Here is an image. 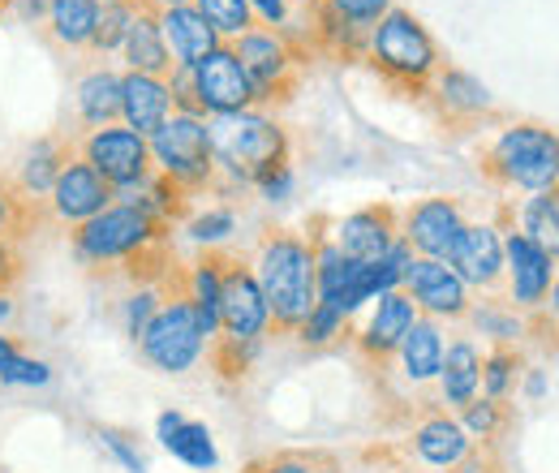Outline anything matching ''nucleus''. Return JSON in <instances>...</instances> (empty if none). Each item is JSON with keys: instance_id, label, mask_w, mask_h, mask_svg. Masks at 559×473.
Masks as SVG:
<instances>
[{"instance_id": "nucleus-1", "label": "nucleus", "mask_w": 559, "mask_h": 473, "mask_svg": "<svg viewBox=\"0 0 559 473\" xmlns=\"http://www.w3.org/2000/svg\"><path fill=\"white\" fill-rule=\"evenodd\" d=\"M254 275L272 310V332L293 336L306 315L319 301V271H314V246L306 233L293 228H263L254 246Z\"/></svg>"}, {"instance_id": "nucleus-2", "label": "nucleus", "mask_w": 559, "mask_h": 473, "mask_svg": "<svg viewBox=\"0 0 559 473\" xmlns=\"http://www.w3.org/2000/svg\"><path fill=\"white\" fill-rule=\"evenodd\" d=\"M366 66L379 73L383 86H392L396 95H409V99H426L435 73L443 69L439 61V44L435 35L421 26L409 9H388L374 31H370V44H366Z\"/></svg>"}, {"instance_id": "nucleus-3", "label": "nucleus", "mask_w": 559, "mask_h": 473, "mask_svg": "<svg viewBox=\"0 0 559 473\" xmlns=\"http://www.w3.org/2000/svg\"><path fill=\"white\" fill-rule=\"evenodd\" d=\"M164 241H173V228L130 203H112L108 211H99L95 220L70 228L73 259L82 268L104 271L108 280L126 268L130 259H139L151 246H164Z\"/></svg>"}, {"instance_id": "nucleus-4", "label": "nucleus", "mask_w": 559, "mask_h": 473, "mask_svg": "<svg viewBox=\"0 0 559 473\" xmlns=\"http://www.w3.org/2000/svg\"><path fill=\"white\" fill-rule=\"evenodd\" d=\"M207 138L215 168H224L233 181L254 186L267 168L288 164V134L272 113L246 108L228 117H207Z\"/></svg>"}, {"instance_id": "nucleus-5", "label": "nucleus", "mask_w": 559, "mask_h": 473, "mask_svg": "<svg viewBox=\"0 0 559 473\" xmlns=\"http://www.w3.org/2000/svg\"><path fill=\"white\" fill-rule=\"evenodd\" d=\"M483 177L512 194L516 190L521 194L551 190L559 186V134L547 126H534V121L508 126L483 151Z\"/></svg>"}, {"instance_id": "nucleus-6", "label": "nucleus", "mask_w": 559, "mask_h": 473, "mask_svg": "<svg viewBox=\"0 0 559 473\" xmlns=\"http://www.w3.org/2000/svg\"><path fill=\"white\" fill-rule=\"evenodd\" d=\"M159 288H164V306L155 310V319L139 336V353L142 362L159 375H186L190 366H199V357L207 353L211 340L199 328V315H194L190 297L181 293V263L173 268V275Z\"/></svg>"}, {"instance_id": "nucleus-7", "label": "nucleus", "mask_w": 559, "mask_h": 473, "mask_svg": "<svg viewBox=\"0 0 559 473\" xmlns=\"http://www.w3.org/2000/svg\"><path fill=\"white\" fill-rule=\"evenodd\" d=\"M228 48L237 52L241 69L250 73L263 113L288 104V99L297 95L301 78H306V66H310V61H306L280 31H272V26H250V31H246L241 39H233Z\"/></svg>"}, {"instance_id": "nucleus-8", "label": "nucleus", "mask_w": 559, "mask_h": 473, "mask_svg": "<svg viewBox=\"0 0 559 473\" xmlns=\"http://www.w3.org/2000/svg\"><path fill=\"white\" fill-rule=\"evenodd\" d=\"M151 142V159H155V173L173 177L177 186H186L190 194L211 190L215 181V155H211V138H207V117H186V113H173Z\"/></svg>"}, {"instance_id": "nucleus-9", "label": "nucleus", "mask_w": 559, "mask_h": 473, "mask_svg": "<svg viewBox=\"0 0 559 473\" xmlns=\"http://www.w3.org/2000/svg\"><path fill=\"white\" fill-rule=\"evenodd\" d=\"M73 146H78V155H82L117 194L139 190V186L151 181V173H155L151 142H146L139 130L121 126V121H117V126H104V130H91V134H78Z\"/></svg>"}, {"instance_id": "nucleus-10", "label": "nucleus", "mask_w": 559, "mask_h": 473, "mask_svg": "<svg viewBox=\"0 0 559 473\" xmlns=\"http://www.w3.org/2000/svg\"><path fill=\"white\" fill-rule=\"evenodd\" d=\"M499 233H503V284H508V301L516 310H525V315H538L547 306V293H551V280H556V259L516 228V215L508 206L499 211Z\"/></svg>"}, {"instance_id": "nucleus-11", "label": "nucleus", "mask_w": 559, "mask_h": 473, "mask_svg": "<svg viewBox=\"0 0 559 473\" xmlns=\"http://www.w3.org/2000/svg\"><path fill=\"white\" fill-rule=\"evenodd\" d=\"M194 91H199L203 117H228V113L259 108V91L228 44H219L211 57L194 66Z\"/></svg>"}, {"instance_id": "nucleus-12", "label": "nucleus", "mask_w": 559, "mask_h": 473, "mask_svg": "<svg viewBox=\"0 0 559 473\" xmlns=\"http://www.w3.org/2000/svg\"><path fill=\"white\" fill-rule=\"evenodd\" d=\"M401 288L414 297L418 315H426V319H448V323H456V319H465L469 306H474L469 284L448 268L443 259H418V255H414V263L405 268Z\"/></svg>"}, {"instance_id": "nucleus-13", "label": "nucleus", "mask_w": 559, "mask_h": 473, "mask_svg": "<svg viewBox=\"0 0 559 473\" xmlns=\"http://www.w3.org/2000/svg\"><path fill=\"white\" fill-rule=\"evenodd\" d=\"M112 203H117V190H112L82 155H73L70 164L61 168L52 194H48V215H52V224L78 228V224L95 220L99 211H108Z\"/></svg>"}, {"instance_id": "nucleus-14", "label": "nucleus", "mask_w": 559, "mask_h": 473, "mask_svg": "<svg viewBox=\"0 0 559 473\" xmlns=\"http://www.w3.org/2000/svg\"><path fill=\"white\" fill-rule=\"evenodd\" d=\"M465 224L469 220H465L456 199H421V203L401 211V237L409 241V250L418 259H443L448 263Z\"/></svg>"}, {"instance_id": "nucleus-15", "label": "nucleus", "mask_w": 559, "mask_h": 473, "mask_svg": "<svg viewBox=\"0 0 559 473\" xmlns=\"http://www.w3.org/2000/svg\"><path fill=\"white\" fill-rule=\"evenodd\" d=\"M414 323H418V306H414V297H409L405 288H392V293L374 297V310H370L366 328L353 336L361 362H370L374 370H383V366L396 357L401 340H405V332H409Z\"/></svg>"}, {"instance_id": "nucleus-16", "label": "nucleus", "mask_w": 559, "mask_h": 473, "mask_svg": "<svg viewBox=\"0 0 559 473\" xmlns=\"http://www.w3.org/2000/svg\"><path fill=\"white\" fill-rule=\"evenodd\" d=\"M332 241L341 246V255L353 263H379L396 241H401V206L374 203L353 211L345 220L332 224Z\"/></svg>"}, {"instance_id": "nucleus-17", "label": "nucleus", "mask_w": 559, "mask_h": 473, "mask_svg": "<svg viewBox=\"0 0 559 473\" xmlns=\"http://www.w3.org/2000/svg\"><path fill=\"white\" fill-rule=\"evenodd\" d=\"M448 268L469 288L499 293L503 288V233L495 224H465L448 255Z\"/></svg>"}, {"instance_id": "nucleus-18", "label": "nucleus", "mask_w": 559, "mask_h": 473, "mask_svg": "<svg viewBox=\"0 0 559 473\" xmlns=\"http://www.w3.org/2000/svg\"><path fill=\"white\" fill-rule=\"evenodd\" d=\"M426 104L435 108V117L443 126H469L478 121L483 113H490V91L469 73V69L443 66L435 73L430 91H426Z\"/></svg>"}, {"instance_id": "nucleus-19", "label": "nucleus", "mask_w": 559, "mask_h": 473, "mask_svg": "<svg viewBox=\"0 0 559 473\" xmlns=\"http://www.w3.org/2000/svg\"><path fill=\"white\" fill-rule=\"evenodd\" d=\"M409 452L418 457L421 465H430V470H456L474 452V439L465 435V426L448 409H435V413L418 417Z\"/></svg>"}, {"instance_id": "nucleus-20", "label": "nucleus", "mask_w": 559, "mask_h": 473, "mask_svg": "<svg viewBox=\"0 0 559 473\" xmlns=\"http://www.w3.org/2000/svg\"><path fill=\"white\" fill-rule=\"evenodd\" d=\"M73 108H78V130L82 134L104 130V126H117L121 121V73L108 66V61H95V66L78 78Z\"/></svg>"}, {"instance_id": "nucleus-21", "label": "nucleus", "mask_w": 559, "mask_h": 473, "mask_svg": "<svg viewBox=\"0 0 559 473\" xmlns=\"http://www.w3.org/2000/svg\"><path fill=\"white\" fill-rule=\"evenodd\" d=\"M159 26H164V44H168V52H173V66L194 69L203 57H211V52L224 44V39L215 35V26L194 9V0H190V4H168V9H159Z\"/></svg>"}, {"instance_id": "nucleus-22", "label": "nucleus", "mask_w": 559, "mask_h": 473, "mask_svg": "<svg viewBox=\"0 0 559 473\" xmlns=\"http://www.w3.org/2000/svg\"><path fill=\"white\" fill-rule=\"evenodd\" d=\"M168 117H173L168 78H151V73L126 69L121 73V126H130L142 138H151Z\"/></svg>"}, {"instance_id": "nucleus-23", "label": "nucleus", "mask_w": 559, "mask_h": 473, "mask_svg": "<svg viewBox=\"0 0 559 473\" xmlns=\"http://www.w3.org/2000/svg\"><path fill=\"white\" fill-rule=\"evenodd\" d=\"M439 405L461 409L469 401H478L483 392V348L469 336H456L452 344H443V366H439Z\"/></svg>"}, {"instance_id": "nucleus-24", "label": "nucleus", "mask_w": 559, "mask_h": 473, "mask_svg": "<svg viewBox=\"0 0 559 473\" xmlns=\"http://www.w3.org/2000/svg\"><path fill=\"white\" fill-rule=\"evenodd\" d=\"M73 155H78V146H73V134H48L39 138L26 155H22V164H17V173H13V186L17 190H26L31 199H44L48 203V194H52V186H57V177H61V168L70 164Z\"/></svg>"}, {"instance_id": "nucleus-25", "label": "nucleus", "mask_w": 559, "mask_h": 473, "mask_svg": "<svg viewBox=\"0 0 559 473\" xmlns=\"http://www.w3.org/2000/svg\"><path fill=\"white\" fill-rule=\"evenodd\" d=\"M443 332H439V319H426L418 315V323L405 332L401 348H396V366H401V379L409 388H426L439 379V366H443Z\"/></svg>"}, {"instance_id": "nucleus-26", "label": "nucleus", "mask_w": 559, "mask_h": 473, "mask_svg": "<svg viewBox=\"0 0 559 473\" xmlns=\"http://www.w3.org/2000/svg\"><path fill=\"white\" fill-rule=\"evenodd\" d=\"M104 0H52L48 17H44V39L52 52L70 57V52H86L91 35H95V17H99Z\"/></svg>"}, {"instance_id": "nucleus-27", "label": "nucleus", "mask_w": 559, "mask_h": 473, "mask_svg": "<svg viewBox=\"0 0 559 473\" xmlns=\"http://www.w3.org/2000/svg\"><path fill=\"white\" fill-rule=\"evenodd\" d=\"M121 61L134 73H151V78H168L173 73V52L164 44V26H159V9H139L130 22V35L121 44Z\"/></svg>"}, {"instance_id": "nucleus-28", "label": "nucleus", "mask_w": 559, "mask_h": 473, "mask_svg": "<svg viewBox=\"0 0 559 473\" xmlns=\"http://www.w3.org/2000/svg\"><path fill=\"white\" fill-rule=\"evenodd\" d=\"M155 430H159V444H164L181 465H190V470H215V465H219V452H215L211 430L203 422H190V417H181L177 409H168V413H159Z\"/></svg>"}, {"instance_id": "nucleus-29", "label": "nucleus", "mask_w": 559, "mask_h": 473, "mask_svg": "<svg viewBox=\"0 0 559 473\" xmlns=\"http://www.w3.org/2000/svg\"><path fill=\"white\" fill-rule=\"evenodd\" d=\"M52 228V215L44 199H31L26 190L13 186V177L0 173V241L9 246H26L35 233Z\"/></svg>"}, {"instance_id": "nucleus-30", "label": "nucleus", "mask_w": 559, "mask_h": 473, "mask_svg": "<svg viewBox=\"0 0 559 473\" xmlns=\"http://www.w3.org/2000/svg\"><path fill=\"white\" fill-rule=\"evenodd\" d=\"M465 319L474 323L478 336H490L495 344H516L521 336H530L525 310H516V306H512L508 297H499V293H490L487 301H474Z\"/></svg>"}, {"instance_id": "nucleus-31", "label": "nucleus", "mask_w": 559, "mask_h": 473, "mask_svg": "<svg viewBox=\"0 0 559 473\" xmlns=\"http://www.w3.org/2000/svg\"><path fill=\"white\" fill-rule=\"evenodd\" d=\"M516 228L559 263V186L530 194L516 211Z\"/></svg>"}, {"instance_id": "nucleus-32", "label": "nucleus", "mask_w": 559, "mask_h": 473, "mask_svg": "<svg viewBox=\"0 0 559 473\" xmlns=\"http://www.w3.org/2000/svg\"><path fill=\"white\" fill-rule=\"evenodd\" d=\"M134 13H139V4L134 0H104L99 4V17H95V35H91V48H86V57H112V52H121V44H126V35H130V22H134Z\"/></svg>"}, {"instance_id": "nucleus-33", "label": "nucleus", "mask_w": 559, "mask_h": 473, "mask_svg": "<svg viewBox=\"0 0 559 473\" xmlns=\"http://www.w3.org/2000/svg\"><path fill=\"white\" fill-rule=\"evenodd\" d=\"M521 375H525V357L512 344H495L483 357V397L487 401H508L512 388L521 383Z\"/></svg>"}, {"instance_id": "nucleus-34", "label": "nucleus", "mask_w": 559, "mask_h": 473, "mask_svg": "<svg viewBox=\"0 0 559 473\" xmlns=\"http://www.w3.org/2000/svg\"><path fill=\"white\" fill-rule=\"evenodd\" d=\"M194 9L215 26V35H219L224 44H233V39H241L250 26H259L254 13H250V0H194Z\"/></svg>"}, {"instance_id": "nucleus-35", "label": "nucleus", "mask_w": 559, "mask_h": 473, "mask_svg": "<svg viewBox=\"0 0 559 473\" xmlns=\"http://www.w3.org/2000/svg\"><path fill=\"white\" fill-rule=\"evenodd\" d=\"M293 336L301 340L306 348H328V344H336L341 336H349V319H345L341 310H332V306L314 301V310L306 315V323H301Z\"/></svg>"}, {"instance_id": "nucleus-36", "label": "nucleus", "mask_w": 559, "mask_h": 473, "mask_svg": "<svg viewBox=\"0 0 559 473\" xmlns=\"http://www.w3.org/2000/svg\"><path fill=\"white\" fill-rule=\"evenodd\" d=\"M461 426H465V435L474 439V444H495L499 439V430H503V422H508V413H503V401H487V397H478V401H469V405L461 409V417H456Z\"/></svg>"}, {"instance_id": "nucleus-37", "label": "nucleus", "mask_w": 559, "mask_h": 473, "mask_svg": "<svg viewBox=\"0 0 559 473\" xmlns=\"http://www.w3.org/2000/svg\"><path fill=\"white\" fill-rule=\"evenodd\" d=\"M186 233H190L203 250H215V246H224V241L237 233V215H233L228 206H211L203 215H190V220H186Z\"/></svg>"}, {"instance_id": "nucleus-38", "label": "nucleus", "mask_w": 559, "mask_h": 473, "mask_svg": "<svg viewBox=\"0 0 559 473\" xmlns=\"http://www.w3.org/2000/svg\"><path fill=\"white\" fill-rule=\"evenodd\" d=\"M159 306H164V288H130V297L121 301V328L134 344H139V336L146 332V323L155 319Z\"/></svg>"}, {"instance_id": "nucleus-39", "label": "nucleus", "mask_w": 559, "mask_h": 473, "mask_svg": "<svg viewBox=\"0 0 559 473\" xmlns=\"http://www.w3.org/2000/svg\"><path fill=\"white\" fill-rule=\"evenodd\" d=\"M52 383V366L26 353H13L9 362H0V388H44Z\"/></svg>"}, {"instance_id": "nucleus-40", "label": "nucleus", "mask_w": 559, "mask_h": 473, "mask_svg": "<svg viewBox=\"0 0 559 473\" xmlns=\"http://www.w3.org/2000/svg\"><path fill=\"white\" fill-rule=\"evenodd\" d=\"M328 13H336L341 22L361 26V31H374V22L392 9V0H319Z\"/></svg>"}, {"instance_id": "nucleus-41", "label": "nucleus", "mask_w": 559, "mask_h": 473, "mask_svg": "<svg viewBox=\"0 0 559 473\" xmlns=\"http://www.w3.org/2000/svg\"><path fill=\"white\" fill-rule=\"evenodd\" d=\"M95 435H99V444H104V448H108V452H112V457H117L130 473H146V457L139 452V444H134V435H130V430L99 426Z\"/></svg>"}, {"instance_id": "nucleus-42", "label": "nucleus", "mask_w": 559, "mask_h": 473, "mask_svg": "<svg viewBox=\"0 0 559 473\" xmlns=\"http://www.w3.org/2000/svg\"><path fill=\"white\" fill-rule=\"evenodd\" d=\"M246 470H250V473H314V461H310V452L288 448V452H272V457L250 461Z\"/></svg>"}, {"instance_id": "nucleus-43", "label": "nucleus", "mask_w": 559, "mask_h": 473, "mask_svg": "<svg viewBox=\"0 0 559 473\" xmlns=\"http://www.w3.org/2000/svg\"><path fill=\"white\" fill-rule=\"evenodd\" d=\"M301 9H306V4H297V0H250L254 22H259V26H272V31H284Z\"/></svg>"}, {"instance_id": "nucleus-44", "label": "nucleus", "mask_w": 559, "mask_h": 473, "mask_svg": "<svg viewBox=\"0 0 559 473\" xmlns=\"http://www.w3.org/2000/svg\"><path fill=\"white\" fill-rule=\"evenodd\" d=\"M254 190H259L267 203H284V199L293 194V164H276V168H267V173L254 181Z\"/></svg>"}, {"instance_id": "nucleus-45", "label": "nucleus", "mask_w": 559, "mask_h": 473, "mask_svg": "<svg viewBox=\"0 0 559 473\" xmlns=\"http://www.w3.org/2000/svg\"><path fill=\"white\" fill-rule=\"evenodd\" d=\"M22 275H26V255H22V246L0 241V293H13V288L22 284Z\"/></svg>"}, {"instance_id": "nucleus-46", "label": "nucleus", "mask_w": 559, "mask_h": 473, "mask_svg": "<svg viewBox=\"0 0 559 473\" xmlns=\"http://www.w3.org/2000/svg\"><path fill=\"white\" fill-rule=\"evenodd\" d=\"M366 457L370 461H379V473H414L409 465V448H396V444H374V448H366Z\"/></svg>"}, {"instance_id": "nucleus-47", "label": "nucleus", "mask_w": 559, "mask_h": 473, "mask_svg": "<svg viewBox=\"0 0 559 473\" xmlns=\"http://www.w3.org/2000/svg\"><path fill=\"white\" fill-rule=\"evenodd\" d=\"M48 4H52V0H13L9 17L26 22V26H44V17H48Z\"/></svg>"}, {"instance_id": "nucleus-48", "label": "nucleus", "mask_w": 559, "mask_h": 473, "mask_svg": "<svg viewBox=\"0 0 559 473\" xmlns=\"http://www.w3.org/2000/svg\"><path fill=\"white\" fill-rule=\"evenodd\" d=\"M310 461H314V473H349L345 465H341V457H336V452H323V448H319V452H310Z\"/></svg>"}, {"instance_id": "nucleus-49", "label": "nucleus", "mask_w": 559, "mask_h": 473, "mask_svg": "<svg viewBox=\"0 0 559 473\" xmlns=\"http://www.w3.org/2000/svg\"><path fill=\"white\" fill-rule=\"evenodd\" d=\"M13 315H17V301H13V293H0V328H4Z\"/></svg>"}, {"instance_id": "nucleus-50", "label": "nucleus", "mask_w": 559, "mask_h": 473, "mask_svg": "<svg viewBox=\"0 0 559 473\" xmlns=\"http://www.w3.org/2000/svg\"><path fill=\"white\" fill-rule=\"evenodd\" d=\"M543 388H547L543 370H530V379H525V392H530V397H543Z\"/></svg>"}, {"instance_id": "nucleus-51", "label": "nucleus", "mask_w": 559, "mask_h": 473, "mask_svg": "<svg viewBox=\"0 0 559 473\" xmlns=\"http://www.w3.org/2000/svg\"><path fill=\"white\" fill-rule=\"evenodd\" d=\"M547 301H551V319H559V263H556V280H551V293H547Z\"/></svg>"}, {"instance_id": "nucleus-52", "label": "nucleus", "mask_w": 559, "mask_h": 473, "mask_svg": "<svg viewBox=\"0 0 559 473\" xmlns=\"http://www.w3.org/2000/svg\"><path fill=\"white\" fill-rule=\"evenodd\" d=\"M139 9H168V4H190V0H134Z\"/></svg>"}, {"instance_id": "nucleus-53", "label": "nucleus", "mask_w": 559, "mask_h": 473, "mask_svg": "<svg viewBox=\"0 0 559 473\" xmlns=\"http://www.w3.org/2000/svg\"><path fill=\"white\" fill-rule=\"evenodd\" d=\"M9 9H13V0H0V17H9Z\"/></svg>"}, {"instance_id": "nucleus-54", "label": "nucleus", "mask_w": 559, "mask_h": 473, "mask_svg": "<svg viewBox=\"0 0 559 473\" xmlns=\"http://www.w3.org/2000/svg\"><path fill=\"white\" fill-rule=\"evenodd\" d=\"M297 4H306V9H314V4H319V0H297Z\"/></svg>"}, {"instance_id": "nucleus-55", "label": "nucleus", "mask_w": 559, "mask_h": 473, "mask_svg": "<svg viewBox=\"0 0 559 473\" xmlns=\"http://www.w3.org/2000/svg\"><path fill=\"white\" fill-rule=\"evenodd\" d=\"M439 473H456V470H439Z\"/></svg>"}]
</instances>
